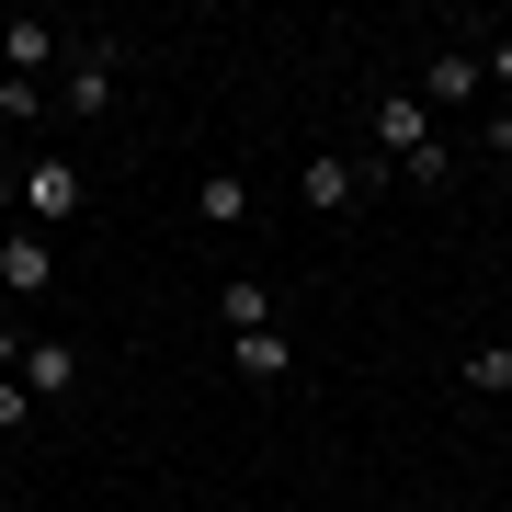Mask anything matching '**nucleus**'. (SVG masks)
Masks as SVG:
<instances>
[{
	"mask_svg": "<svg viewBox=\"0 0 512 512\" xmlns=\"http://www.w3.org/2000/svg\"><path fill=\"white\" fill-rule=\"evenodd\" d=\"M365 126H376V160L399 171V183H421V194H433V183H456V148L433 137L421 92H376V114H365Z\"/></svg>",
	"mask_w": 512,
	"mask_h": 512,
	"instance_id": "nucleus-1",
	"label": "nucleus"
},
{
	"mask_svg": "<svg viewBox=\"0 0 512 512\" xmlns=\"http://www.w3.org/2000/svg\"><path fill=\"white\" fill-rule=\"evenodd\" d=\"M103 103H114V35H80L69 69H57V114H80V126H92Z\"/></svg>",
	"mask_w": 512,
	"mask_h": 512,
	"instance_id": "nucleus-2",
	"label": "nucleus"
},
{
	"mask_svg": "<svg viewBox=\"0 0 512 512\" xmlns=\"http://www.w3.org/2000/svg\"><path fill=\"white\" fill-rule=\"evenodd\" d=\"M12 205H23V217H80L92 183H80L69 160H23V171H12Z\"/></svg>",
	"mask_w": 512,
	"mask_h": 512,
	"instance_id": "nucleus-3",
	"label": "nucleus"
},
{
	"mask_svg": "<svg viewBox=\"0 0 512 512\" xmlns=\"http://www.w3.org/2000/svg\"><path fill=\"white\" fill-rule=\"evenodd\" d=\"M12 376L35 387V399H80V353L57 342V330H23V353H12Z\"/></svg>",
	"mask_w": 512,
	"mask_h": 512,
	"instance_id": "nucleus-4",
	"label": "nucleus"
},
{
	"mask_svg": "<svg viewBox=\"0 0 512 512\" xmlns=\"http://www.w3.org/2000/svg\"><path fill=\"white\" fill-rule=\"evenodd\" d=\"M69 46H80V35H57V23H35V12H12V23H0V69H12V80H46Z\"/></svg>",
	"mask_w": 512,
	"mask_h": 512,
	"instance_id": "nucleus-5",
	"label": "nucleus"
},
{
	"mask_svg": "<svg viewBox=\"0 0 512 512\" xmlns=\"http://www.w3.org/2000/svg\"><path fill=\"white\" fill-rule=\"evenodd\" d=\"M478 80H490V57H467V46H444L433 69H421V114H467V103H478Z\"/></svg>",
	"mask_w": 512,
	"mask_h": 512,
	"instance_id": "nucleus-6",
	"label": "nucleus"
},
{
	"mask_svg": "<svg viewBox=\"0 0 512 512\" xmlns=\"http://www.w3.org/2000/svg\"><path fill=\"white\" fill-rule=\"evenodd\" d=\"M365 183H376V171H353V160H342V148H319V160H308V171H296V194H308V205H319V217H342V205H365Z\"/></svg>",
	"mask_w": 512,
	"mask_h": 512,
	"instance_id": "nucleus-7",
	"label": "nucleus"
},
{
	"mask_svg": "<svg viewBox=\"0 0 512 512\" xmlns=\"http://www.w3.org/2000/svg\"><path fill=\"white\" fill-rule=\"evenodd\" d=\"M46 274H57L46 228H12V239H0V296H46Z\"/></svg>",
	"mask_w": 512,
	"mask_h": 512,
	"instance_id": "nucleus-8",
	"label": "nucleus"
},
{
	"mask_svg": "<svg viewBox=\"0 0 512 512\" xmlns=\"http://www.w3.org/2000/svg\"><path fill=\"white\" fill-rule=\"evenodd\" d=\"M239 376H251V387H285V376H296L285 330H239Z\"/></svg>",
	"mask_w": 512,
	"mask_h": 512,
	"instance_id": "nucleus-9",
	"label": "nucleus"
},
{
	"mask_svg": "<svg viewBox=\"0 0 512 512\" xmlns=\"http://www.w3.org/2000/svg\"><path fill=\"white\" fill-rule=\"evenodd\" d=\"M194 217L239 228V217H251V183H239V171H205V183H194Z\"/></svg>",
	"mask_w": 512,
	"mask_h": 512,
	"instance_id": "nucleus-10",
	"label": "nucleus"
},
{
	"mask_svg": "<svg viewBox=\"0 0 512 512\" xmlns=\"http://www.w3.org/2000/svg\"><path fill=\"white\" fill-rule=\"evenodd\" d=\"M217 308H228V342H239V330H274V285H251V274H239Z\"/></svg>",
	"mask_w": 512,
	"mask_h": 512,
	"instance_id": "nucleus-11",
	"label": "nucleus"
},
{
	"mask_svg": "<svg viewBox=\"0 0 512 512\" xmlns=\"http://www.w3.org/2000/svg\"><path fill=\"white\" fill-rule=\"evenodd\" d=\"M0 114H12V126H35V114H46V80H12V69H0Z\"/></svg>",
	"mask_w": 512,
	"mask_h": 512,
	"instance_id": "nucleus-12",
	"label": "nucleus"
},
{
	"mask_svg": "<svg viewBox=\"0 0 512 512\" xmlns=\"http://www.w3.org/2000/svg\"><path fill=\"white\" fill-rule=\"evenodd\" d=\"M35 410H46V399H35V387H23L12 365H0V433H23V421H35Z\"/></svg>",
	"mask_w": 512,
	"mask_h": 512,
	"instance_id": "nucleus-13",
	"label": "nucleus"
},
{
	"mask_svg": "<svg viewBox=\"0 0 512 512\" xmlns=\"http://www.w3.org/2000/svg\"><path fill=\"white\" fill-rule=\"evenodd\" d=\"M467 387H512V342H478L467 353Z\"/></svg>",
	"mask_w": 512,
	"mask_h": 512,
	"instance_id": "nucleus-14",
	"label": "nucleus"
},
{
	"mask_svg": "<svg viewBox=\"0 0 512 512\" xmlns=\"http://www.w3.org/2000/svg\"><path fill=\"white\" fill-rule=\"evenodd\" d=\"M478 148H490V160H512V103L490 114V126H478Z\"/></svg>",
	"mask_w": 512,
	"mask_h": 512,
	"instance_id": "nucleus-15",
	"label": "nucleus"
},
{
	"mask_svg": "<svg viewBox=\"0 0 512 512\" xmlns=\"http://www.w3.org/2000/svg\"><path fill=\"white\" fill-rule=\"evenodd\" d=\"M490 80H501V92H512V35H501V46H490Z\"/></svg>",
	"mask_w": 512,
	"mask_h": 512,
	"instance_id": "nucleus-16",
	"label": "nucleus"
},
{
	"mask_svg": "<svg viewBox=\"0 0 512 512\" xmlns=\"http://www.w3.org/2000/svg\"><path fill=\"white\" fill-rule=\"evenodd\" d=\"M0 205H12V171H0ZM0 239H12V228H0Z\"/></svg>",
	"mask_w": 512,
	"mask_h": 512,
	"instance_id": "nucleus-17",
	"label": "nucleus"
}]
</instances>
